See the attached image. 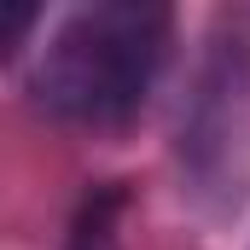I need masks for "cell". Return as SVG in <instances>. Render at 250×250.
Here are the masks:
<instances>
[{
  "label": "cell",
  "mask_w": 250,
  "mask_h": 250,
  "mask_svg": "<svg viewBox=\"0 0 250 250\" xmlns=\"http://www.w3.org/2000/svg\"><path fill=\"white\" fill-rule=\"evenodd\" d=\"M175 12L157 0H99L76 6L41 35L29 59V93L47 117L76 128L128 123L169 59Z\"/></svg>",
  "instance_id": "obj_1"
},
{
  "label": "cell",
  "mask_w": 250,
  "mask_h": 250,
  "mask_svg": "<svg viewBox=\"0 0 250 250\" xmlns=\"http://www.w3.org/2000/svg\"><path fill=\"white\" fill-rule=\"evenodd\" d=\"M181 192L209 215L227 221L250 198V23L221 18L204 41L192 87L175 123Z\"/></svg>",
  "instance_id": "obj_2"
},
{
  "label": "cell",
  "mask_w": 250,
  "mask_h": 250,
  "mask_svg": "<svg viewBox=\"0 0 250 250\" xmlns=\"http://www.w3.org/2000/svg\"><path fill=\"white\" fill-rule=\"evenodd\" d=\"M123 215H128V187L123 181L93 187L87 198H82L76 221H70L64 250H123Z\"/></svg>",
  "instance_id": "obj_3"
}]
</instances>
